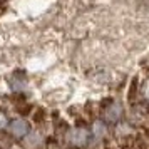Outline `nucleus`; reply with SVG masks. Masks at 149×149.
Wrapping results in <instances>:
<instances>
[{
    "label": "nucleus",
    "mask_w": 149,
    "mask_h": 149,
    "mask_svg": "<svg viewBox=\"0 0 149 149\" xmlns=\"http://www.w3.org/2000/svg\"><path fill=\"white\" fill-rule=\"evenodd\" d=\"M8 127H10V134L17 139H20L30 132V122H27L25 119H15L8 124Z\"/></svg>",
    "instance_id": "obj_3"
},
{
    "label": "nucleus",
    "mask_w": 149,
    "mask_h": 149,
    "mask_svg": "<svg viewBox=\"0 0 149 149\" xmlns=\"http://www.w3.org/2000/svg\"><path fill=\"white\" fill-rule=\"evenodd\" d=\"M121 116H122V107H121V104H117V102H111V106H107L106 111H104V119L109 122L119 121Z\"/></svg>",
    "instance_id": "obj_4"
},
{
    "label": "nucleus",
    "mask_w": 149,
    "mask_h": 149,
    "mask_svg": "<svg viewBox=\"0 0 149 149\" xmlns=\"http://www.w3.org/2000/svg\"><path fill=\"white\" fill-rule=\"evenodd\" d=\"M144 137H146V139H148V141H149V129H148V131H146V132H144Z\"/></svg>",
    "instance_id": "obj_6"
},
{
    "label": "nucleus",
    "mask_w": 149,
    "mask_h": 149,
    "mask_svg": "<svg viewBox=\"0 0 149 149\" xmlns=\"http://www.w3.org/2000/svg\"><path fill=\"white\" fill-rule=\"evenodd\" d=\"M70 142L75 148H86L91 141V131L86 126H77L70 131Z\"/></svg>",
    "instance_id": "obj_2"
},
{
    "label": "nucleus",
    "mask_w": 149,
    "mask_h": 149,
    "mask_svg": "<svg viewBox=\"0 0 149 149\" xmlns=\"http://www.w3.org/2000/svg\"><path fill=\"white\" fill-rule=\"evenodd\" d=\"M0 2H2V0H0Z\"/></svg>",
    "instance_id": "obj_8"
},
{
    "label": "nucleus",
    "mask_w": 149,
    "mask_h": 149,
    "mask_svg": "<svg viewBox=\"0 0 149 149\" xmlns=\"http://www.w3.org/2000/svg\"><path fill=\"white\" fill-rule=\"evenodd\" d=\"M146 95L149 97V84H148V87H146Z\"/></svg>",
    "instance_id": "obj_7"
},
{
    "label": "nucleus",
    "mask_w": 149,
    "mask_h": 149,
    "mask_svg": "<svg viewBox=\"0 0 149 149\" xmlns=\"http://www.w3.org/2000/svg\"><path fill=\"white\" fill-rule=\"evenodd\" d=\"M8 124H10V121H8V116L3 112V111H0V131H3L5 127H8Z\"/></svg>",
    "instance_id": "obj_5"
},
{
    "label": "nucleus",
    "mask_w": 149,
    "mask_h": 149,
    "mask_svg": "<svg viewBox=\"0 0 149 149\" xmlns=\"http://www.w3.org/2000/svg\"><path fill=\"white\" fill-rule=\"evenodd\" d=\"M119 149H149V141L144 136H124L119 139Z\"/></svg>",
    "instance_id": "obj_1"
}]
</instances>
